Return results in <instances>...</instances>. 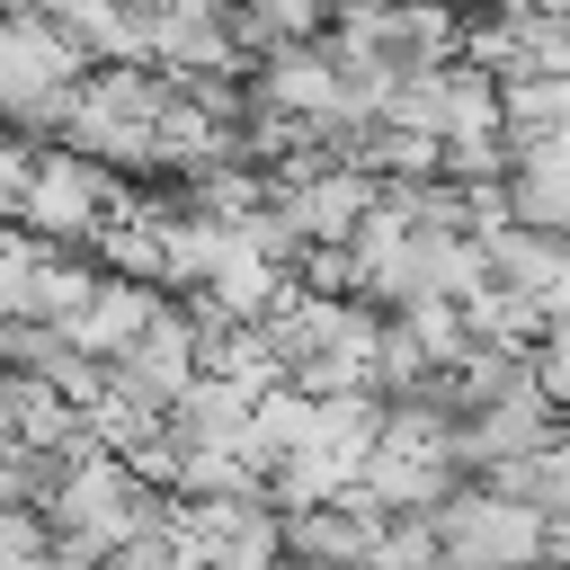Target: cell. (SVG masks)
Returning a JSON list of instances; mask_svg holds the SVG:
<instances>
[{
  "mask_svg": "<svg viewBox=\"0 0 570 570\" xmlns=\"http://www.w3.org/2000/svg\"><path fill=\"white\" fill-rule=\"evenodd\" d=\"M98 267L89 258H71V249H53V240H36V232H9V249H0V294H9V321H80L89 303H98Z\"/></svg>",
  "mask_w": 570,
  "mask_h": 570,
  "instance_id": "3",
  "label": "cell"
},
{
  "mask_svg": "<svg viewBox=\"0 0 570 570\" xmlns=\"http://www.w3.org/2000/svg\"><path fill=\"white\" fill-rule=\"evenodd\" d=\"M303 570H321V561H303Z\"/></svg>",
  "mask_w": 570,
  "mask_h": 570,
  "instance_id": "9",
  "label": "cell"
},
{
  "mask_svg": "<svg viewBox=\"0 0 570 570\" xmlns=\"http://www.w3.org/2000/svg\"><path fill=\"white\" fill-rule=\"evenodd\" d=\"M534 383L552 392V410H570V321H543V338H534Z\"/></svg>",
  "mask_w": 570,
  "mask_h": 570,
  "instance_id": "7",
  "label": "cell"
},
{
  "mask_svg": "<svg viewBox=\"0 0 570 570\" xmlns=\"http://www.w3.org/2000/svg\"><path fill=\"white\" fill-rule=\"evenodd\" d=\"M383 525L392 517L365 490H347V499H321V508H285V552L294 561H321V570H374Z\"/></svg>",
  "mask_w": 570,
  "mask_h": 570,
  "instance_id": "4",
  "label": "cell"
},
{
  "mask_svg": "<svg viewBox=\"0 0 570 570\" xmlns=\"http://www.w3.org/2000/svg\"><path fill=\"white\" fill-rule=\"evenodd\" d=\"M330 27V0H232V36L240 53H285V45H321Z\"/></svg>",
  "mask_w": 570,
  "mask_h": 570,
  "instance_id": "6",
  "label": "cell"
},
{
  "mask_svg": "<svg viewBox=\"0 0 570 570\" xmlns=\"http://www.w3.org/2000/svg\"><path fill=\"white\" fill-rule=\"evenodd\" d=\"M160 321H169L160 285H142V276H107V285H98V303L71 321V338H80L98 365H116V356H134V347H142Z\"/></svg>",
  "mask_w": 570,
  "mask_h": 570,
  "instance_id": "5",
  "label": "cell"
},
{
  "mask_svg": "<svg viewBox=\"0 0 570 570\" xmlns=\"http://www.w3.org/2000/svg\"><path fill=\"white\" fill-rule=\"evenodd\" d=\"M134 205V187L62 142H9V232H36L53 249H98V232Z\"/></svg>",
  "mask_w": 570,
  "mask_h": 570,
  "instance_id": "1",
  "label": "cell"
},
{
  "mask_svg": "<svg viewBox=\"0 0 570 570\" xmlns=\"http://www.w3.org/2000/svg\"><path fill=\"white\" fill-rule=\"evenodd\" d=\"M445 561L454 570H543V508H525L517 490H463L445 517Z\"/></svg>",
  "mask_w": 570,
  "mask_h": 570,
  "instance_id": "2",
  "label": "cell"
},
{
  "mask_svg": "<svg viewBox=\"0 0 570 570\" xmlns=\"http://www.w3.org/2000/svg\"><path fill=\"white\" fill-rule=\"evenodd\" d=\"M543 570H570V508L543 517Z\"/></svg>",
  "mask_w": 570,
  "mask_h": 570,
  "instance_id": "8",
  "label": "cell"
}]
</instances>
